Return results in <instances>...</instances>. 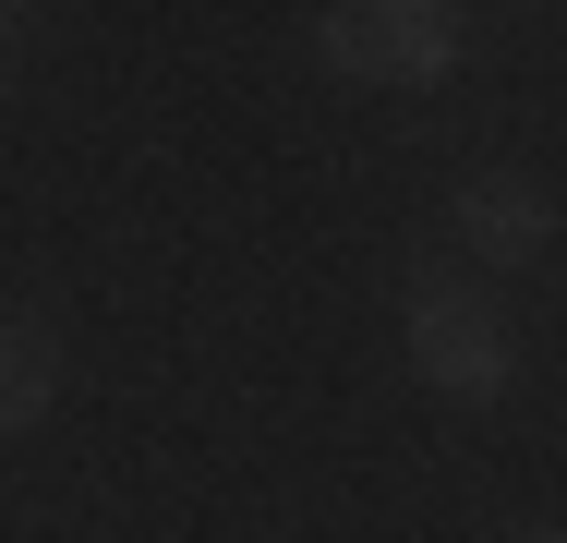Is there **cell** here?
<instances>
[{"instance_id":"obj_1","label":"cell","mask_w":567,"mask_h":543,"mask_svg":"<svg viewBox=\"0 0 567 543\" xmlns=\"http://www.w3.org/2000/svg\"><path fill=\"white\" fill-rule=\"evenodd\" d=\"M327 61L362 85H435L458 61V12L447 0H327Z\"/></svg>"},{"instance_id":"obj_2","label":"cell","mask_w":567,"mask_h":543,"mask_svg":"<svg viewBox=\"0 0 567 543\" xmlns=\"http://www.w3.org/2000/svg\"><path fill=\"white\" fill-rule=\"evenodd\" d=\"M411 362H423L447 399H495V387H507V326L483 315V290L423 278V290H411Z\"/></svg>"},{"instance_id":"obj_3","label":"cell","mask_w":567,"mask_h":543,"mask_svg":"<svg viewBox=\"0 0 567 543\" xmlns=\"http://www.w3.org/2000/svg\"><path fill=\"white\" fill-rule=\"evenodd\" d=\"M556 194L532 182V170H483V182H458V242L471 254H495V266H519V254H544L556 242Z\"/></svg>"},{"instance_id":"obj_4","label":"cell","mask_w":567,"mask_h":543,"mask_svg":"<svg viewBox=\"0 0 567 543\" xmlns=\"http://www.w3.org/2000/svg\"><path fill=\"white\" fill-rule=\"evenodd\" d=\"M37 411H49V326L0 315V434H24Z\"/></svg>"},{"instance_id":"obj_5","label":"cell","mask_w":567,"mask_h":543,"mask_svg":"<svg viewBox=\"0 0 567 543\" xmlns=\"http://www.w3.org/2000/svg\"><path fill=\"white\" fill-rule=\"evenodd\" d=\"M532 543H567V532H532Z\"/></svg>"}]
</instances>
